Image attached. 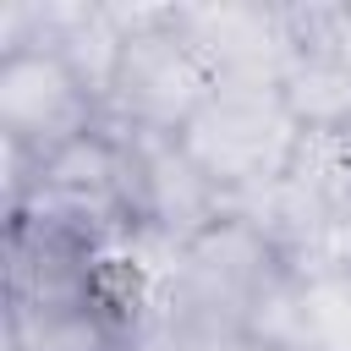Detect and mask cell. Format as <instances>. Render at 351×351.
<instances>
[{"label": "cell", "instance_id": "2", "mask_svg": "<svg viewBox=\"0 0 351 351\" xmlns=\"http://www.w3.org/2000/svg\"><path fill=\"white\" fill-rule=\"evenodd\" d=\"M176 143L192 154V165L230 203V197H247V192L285 176V165H291V154L302 143V121L291 115L280 88L219 82Z\"/></svg>", "mask_w": 351, "mask_h": 351}, {"label": "cell", "instance_id": "7", "mask_svg": "<svg viewBox=\"0 0 351 351\" xmlns=\"http://www.w3.org/2000/svg\"><path fill=\"white\" fill-rule=\"evenodd\" d=\"M5 351H126V318L110 302L5 313Z\"/></svg>", "mask_w": 351, "mask_h": 351}, {"label": "cell", "instance_id": "3", "mask_svg": "<svg viewBox=\"0 0 351 351\" xmlns=\"http://www.w3.org/2000/svg\"><path fill=\"white\" fill-rule=\"evenodd\" d=\"M280 274H285V252L241 214H225L203 236L181 241L165 313L181 318L186 329H247L258 296Z\"/></svg>", "mask_w": 351, "mask_h": 351}, {"label": "cell", "instance_id": "5", "mask_svg": "<svg viewBox=\"0 0 351 351\" xmlns=\"http://www.w3.org/2000/svg\"><path fill=\"white\" fill-rule=\"evenodd\" d=\"M181 33L208 60L214 82L241 88H280L296 60V33L285 5L263 0H219V5H176Z\"/></svg>", "mask_w": 351, "mask_h": 351}, {"label": "cell", "instance_id": "9", "mask_svg": "<svg viewBox=\"0 0 351 351\" xmlns=\"http://www.w3.org/2000/svg\"><path fill=\"white\" fill-rule=\"evenodd\" d=\"M192 351H269L247 329H192Z\"/></svg>", "mask_w": 351, "mask_h": 351}, {"label": "cell", "instance_id": "8", "mask_svg": "<svg viewBox=\"0 0 351 351\" xmlns=\"http://www.w3.org/2000/svg\"><path fill=\"white\" fill-rule=\"evenodd\" d=\"M302 351H351V280H307Z\"/></svg>", "mask_w": 351, "mask_h": 351}, {"label": "cell", "instance_id": "1", "mask_svg": "<svg viewBox=\"0 0 351 351\" xmlns=\"http://www.w3.org/2000/svg\"><path fill=\"white\" fill-rule=\"evenodd\" d=\"M126 27L121 66L104 93V121L137 137H181L186 121L219 88L197 44L181 33L176 5H110Z\"/></svg>", "mask_w": 351, "mask_h": 351}, {"label": "cell", "instance_id": "4", "mask_svg": "<svg viewBox=\"0 0 351 351\" xmlns=\"http://www.w3.org/2000/svg\"><path fill=\"white\" fill-rule=\"evenodd\" d=\"M104 121V99L60 49H11L0 55V137L33 159L88 137Z\"/></svg>", "mask_w": 351, "mask_h": 351}, {"label": "cell", "instance_id": "6", "mask_svg": "<svg viewBox=\"0 0 351 351\" xmlns=\"http://www.w3.org/2000/svg\"><path fill=\"white\" fill-rule=\"evenodd\" d=\"M132 137V230H154L165 241H192L230 214L225 192L192 165L176 137Z\"/></svg>", "mask_w": 351, "mask_h": 351}]
</instances>
